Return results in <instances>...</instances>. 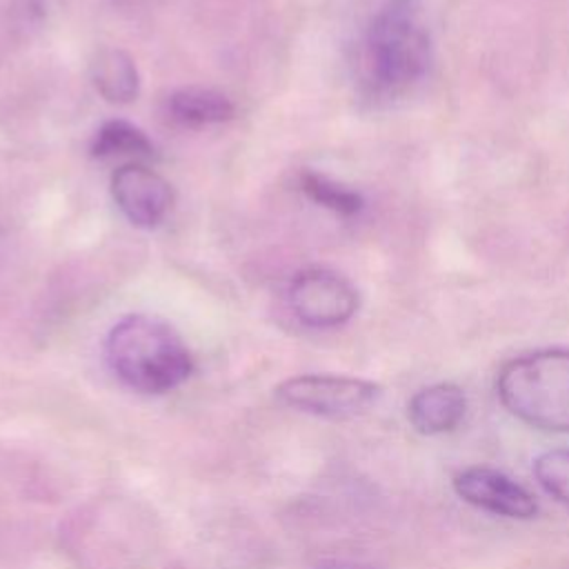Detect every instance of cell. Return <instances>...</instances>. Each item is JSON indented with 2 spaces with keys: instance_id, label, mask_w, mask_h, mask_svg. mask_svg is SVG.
Returning a JSON list of instances; mask_svg holds the SVG:
<instances>
[{
  "instance_id": "1",
  "label": "cell",
  "mask_w": 569,
  "mask_h": 569,
  "mask_svg": "<svg viewBox=\"0 0 569 569\" xmlns=\"http://www.w3.org/2000/svg\"><path fill=\"white\" fill-rule=\"evenodd\" d=\"M104 358L122 385L147 396L173 391L193 373V358L180 333L147 313H129L109 329Z\"/></svg>"
},
{
  "instance_id": "2",
  "label": "cell",
  "mask_w": 569,
  "mask_h": 569,
  "mask_svg": "<svg viewBox=\"0 0 569 569\" xmlns=\"http://www.w3.org/2000/svg\"><path fill=\"white\" fill-rule=\"evenodd\" d=\"M496 393L525 425L569 433V349H540L511 358L498 371Z\"/></svg>"
},
{
  "instance_id": "3",
  "label": "cell",
  "mask_w": 569,
  "mask_h": 569,
  "mask_svg": "<svg viewBox=\"0 0 569 569\" xmlns=\"http://www.w3.org/2000/svg\"><path fill=\"white\" fill-rule=\"evenodd\" d=\"M365 67L378 91L418 82L431 64V40L411 0H387L365 31Z\"/></svg>"
},
{
  "instance_id": "4",
  "label": "cell",
  "mask_w": 569,
  "mask_h": 569,
  "mask_svg": "<svg viewBox=\"0 0 569 569\" xmlns=\"http://www.w3.org/2000/svg\"><path fill=\"white\" fill-rule=\"evenodd\" d=\"M380 396L382 387L378 382L336 373H300L276 387L278 402L322 418L360 416L369 411Z\"/></svg>"
},
{
  "instance_id": "5",
  "label": "cell",
  "mask_w": 569,
  "mask_h": 569,
  "mask_svg": "<svg viewBox=\"0 0 569 569\" xmlns=\"http://www.w3.org/2000/svg\"><path fill=\"white\" fill-rule=\"evenodd\" d=\"M289 305L302 325L331 329L353 318L360 296L342 273L327 267H307L289 284Z\"/></svg>"
},
{
  "instance_id": "6",
  "label": "cell",
  "mask_w": 569,
  "mask_h": 569,
  "mask_svg": "<svg viewBox=\"0 0 569 569\" xmlns=\"http://www.w3.org/2000/svg\"><path fill=\"white\" fill-rule=\"evenodd\" d=\"M111 198L124 218L142 229L158 227L173 207L171 184L142 162H124L111 173Z\"/></svg>"
},
{
  "instance_id": "7",
  "label": "cell",
  "mask_w": 569,
  "mask_h": 569,
  "mask_svg": "<svg viewBox=\"0 0 569 569\" xmlns=\"http://www.w3.org/2000/svg\"><path fill=\"white\" fill-rule=\"evenodd\" d=\"M453 491L465 502L496 516L529 520L538 513V502L522 485L489 467H467L458 471L453 476Z\"/></svg>"
},
{
  "instance_id": "8",
  "label": "cell",
  "mask_w": 569,
  "mask_h": 569,
  "mask_svg": "<svg viewBox=\"0 0 569 569\" xmlns=\"http://www.w3.org/2000/svg\"><path fill=\"white\" fill-rule=\"evenodd\" d=\"M467 413V396L453 382H438L416 391L407 405L411 427L422 436L453 431Z\"/></svg>"
},
{
  "instance_id": "9",
  "label": "cell",
  "mask_w": 569,
  "mask_h": 569,
  "mask_svg": "<svg viewBox=\"0 0 569 569\" xmlns=\"http://www.w3.org/2000/svg\"><path fill=\"white\" fill-rule=\"evenodd\" d=\"M96 91L111 104H129L140 93V76L133 58L118 47H102L89 67Z\"/></svg>"
},
{
  "instance_id": "10",
  "label": "cell",
  "mask_w": 569,
  "mask_h": 569,
  "mask_svg": "<svg viewBox=\"0 0 569 569\" xmlns=\"http://www.w3.org/2000/svg\"><path fill=\"white\" fill-rule=\"evenodd\" d=\"M167 109L171 118L187 127L220 124L233 118V102L216 89L209 87H184L169 96Z\"/></svg>"
},
{
  "instance_id": "11",
  "label": "cell",
  "mask_w": 569,
  "mask_h": 569,
  "mask_svg": "<svg viewBox=\"0 0 569 569\" xmlns=\"http://www.w3.org/2000/svg\"><path fill=\"white\" fill-rule=\"evenodd\" d=\"M91 158H131V162L158 158L153 142L136 124L113 118L100 124L91 140Z\"/></svg>"
},
{
  "instance_id": "12",
  "label": "cell",
  "mask_w": 569,
  "mask_h": 569,
  "mask_svg": "<svg viewBox=\"0 0 569 569\" xmlns=\"http://www.w3.org/2000/svg\"><path fill=\"white\" fill-rule=\"evenodd\" d=\"M300 187L307 193V198H311L316 204L345 218L358 216L365 207V198L356 189H349L311 169L300 173Z\"/></svg>"
},
{
  "instance_id": "13",
  "label": "cell",
  "mask_w": 569,
  "mask_h": 569,
  "mask_svg": "<svg viewBox=\"0 0 569 569\" xmlns=\"http://www.w3.org/2000/svg\"><path fill=\"white\" fill-rule=\"evenodd\" d=\"M538 485L569 507V449H551L533 460Z\"/></svg>"
},
{
  "instance_id": "14",
  "label": "cell",
  "mask_w": 569,
  "mask_h": 569,
  "mask_svg": "<svg viewBox=\"0 0 569 569\" xmlns=\"http://www.w3.org/2000/svg\"><path fill=\"white\" fill-rule=\"evenodd\" d=\"M316 569H373L367 562L360 560H345V558H327L316 565Z\"/></svg>"
}]
</instances>
